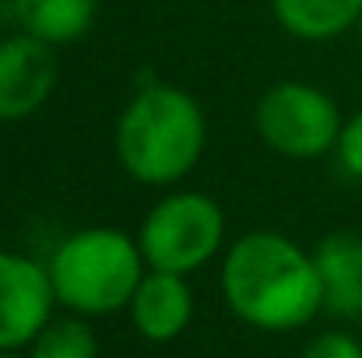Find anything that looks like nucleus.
Segmentation results:
<instances>
[{"label": "nucleus", "mask_w": 362, "mask_h": 358, "mask_svg": "<svg viewBox=\"0 0 362 358\" xmlns=\"http://www.w3.org/2000/svg\"><path fill=\"white\" fill-rule=\"evenodd\" d=\"M222 295L243 323L299 330L324 309V285L306 249L278 232H250L222 260Z\"/></svg>", "instance_id": "f257e3e1"}, {"label": "nucleus", "mask_w": 362, "mask_h": 358, "mask_svg": "<svg viewBox=\"0 0 362 358\" xmlns=\"http://www.w3.org/2000/svg\"><path fill=\"white\" fill-rule=\"evenodd\" d=\"M204 113L176 85H144L120 113L117 155L144 186L180 183L204 155Z\"/></svg>", "instance_id": "f03ea898"}, {"label": "nucleus", "mask_w": 362, "mask_h": 358, "mask_svg": "<svg viewBox=\"0 0 362 358\" xmlns=\"http://www.w3.org/2000/svg\"><path fill=\"white\" fill-rule=\"evenodd\" d=\"M46 270L64 309L78 316H110L130 306L144 278V253L117 229H85L53 249Z\"/></svg>", "instance_id": "7ed1b4c3"}, {"label": "nucleus", "mask_w": 362, "mask_h": 358, "mask_svg": "<svg viewBox=\"0 0 362 358\" xmlns=\"http://www.w3.org/2000/svg\"><path fill=\"white\" fill-rule=\"evenodd\" d=\"M226 239V215L208 193H173L162 197L141 222L137 246L151 270L190 274L204 267Z\"/></svg>", "instance_id": "20e7f679"}, {"label": "nucleus", "mask_w": 362, "mask_h": 358, "mask_svg": "<svg viewBox=\"0 0 362 358\" xmlns=\"http://www.w3.org/2000/svg\"><path fill=\"white\" fill-rule=\"evenodd\" d=\"M260 141L285 158H320L341 141L338 102L306 81H278L257 102Z\"/></svg>", "instance_id": "39448f33"}, {"label": "nucleus", "mask_w": 362, "mask_h": 358, "mask_svg": "<svg viewBox=\"0 0 362 358\" xmlns=\"http://www.w3.org/2000/svg\"><path fill=\"white\" fill-rule=\"evenodd\" d=\"M53 281L42 263L0 249V352H21L53 320Z\"/></svg>", "instance_id": "423d86ee"}, {"label": "nucleus", "mask_w": 362, "mask_h": 358, "mask_svg": "<svg viewBox=\"0 0 362 358\" xmlns=\"http://www.w3.org/2000/svg\"><path fill=\"white\" fill-rule=\"evenodd\" d=\"M60 60L49 42L21 32L0 42V123L35 117L53 95Z\"/></svg>", "instance_id": "0eeeda50"}, {"label": "nucleus", "mask_w": 362, "mask_h": 358, "mask_svg": "<svg viewBox=\"0 0 362 358\" xmlns=\"http://www.w3.org/2000/svg\"><path fill=\"white\" fill-rule=\"evenodd\" d=\"M130 323L134 330L151 341V345H169L176 341L194 316V295L183 274L169 270H148L130 299Z\"/></svg>", "instance_id": "6e6552de"}, {"label": "nucleus", "mask_w": 362, "mask_h": 358, "mask_svg": "<svg viewBox=\"0 0 362 358\" xmlns=\"http://www.w3.org/2000/svg\"><path fill=\"white\" fill-rule=\"evenodd\" d=\"M313 263L324 285V309H331L334 316H362V236H324Z\"/></svg>", "instance_id": "1a4fd4ad"}, {"label": "nucleus", "mask_w": 362, "mask_h": 358, "mask_svg": "<svg viewBox=\"0 0 362 358\" xmlns=\"http://www.w3.org/2000/svg\"><path fill=\"white\" fill-rule=\"evenodd\" d=\"M278 25L306 42L338 39L349 28H359L362 0H271Z\"/></svg>", "instance_id": "9d476101"}, {"label": "nucleus", "mask_w": 362, "mask_h": 358, "mask_svg": "<svg viewBox=\"0 0 362 358\" xmlns=\"http://www.w3.org/2000/svg\"><path fill=\"white\" fill-rule=\"evenodd\" d=\"M95 14L99 0H14L18 25L49 46L78 42L92 28Z\"/></svg>", "instance_id": "9b49d317"}, {"label": "nucleus", "mask_w": 362, "mask_h": 358, "mask_svg": "<svg viewBox=\"0 0 362 358\" xmlns=\"http://www.w3.org/2000/svg\"><path fill=\"white\" fill-rule=\"evenodd\" d=\"M28 358H99V338L78 313L53 316L28 345Z\"/></svg>", "instance_id": "f8f14e48"}, {"label": "nucleus", "mask_w": 362, "mask_h": 358, "mask_svg": "<svg viewBox=\"0 0 362 358\" xmlns=\"http://www.w3.org/2000/svg\"><path fill=\"white\" fill-rule=\"evenodd\" d=\"M299 358H362V345L352 334H341V330H327V334H317Z\"/></svg>", "instance_id": "ddd939ff"}, {"label": "nucleus", "mask_w": 362, "mask_h": 358, "mask_svg": "<svg viewBox=\"0 0 362 358\" xmlns=\"http://www.w3.org/2000/svg\"><path fill=\"white\" fill-rule=\"evenodd\" d=\"M338 158H341V165H345V172H349V176L362 179V109L349 119V123H345V130H341Z\"/></svg>", "instance_id": "4468645a"}, {"label": "nucleus", "mask_w": 362, "mask_h": 358, "mask_svg": "<svg viewBox=\"0 0 362 358\" xmlns=\"http://www.w3.org/2000/svg\"><path fill=\"white\" fill-rule=\"evenodd\" d=\"M0 358H25V355H18V352H0Z\"/></svg>", "instance_id": "2eb2a0df"}, {"label": "nucleus", "mask_w": 362, "mask_h": 358, "mask_svg": "<svg viewBox=\"0 0 362 358\" xmlns=\"http://www.w3.org/2000/svg\"><path fill=\"white\" fill-rule=\"evenodd\" d=\"M356 32H359V49H362V18H359V28Z\"/></svg>", "instance_id": "dca6fc26"}]
</instances>
